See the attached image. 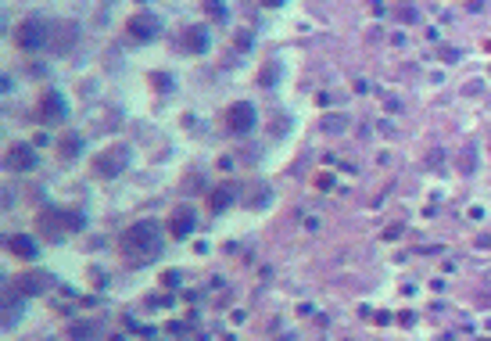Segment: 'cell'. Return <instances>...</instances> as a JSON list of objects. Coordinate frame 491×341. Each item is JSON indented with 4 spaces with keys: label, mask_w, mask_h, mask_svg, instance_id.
I'll list each match as a JSON object with an SVG mask.
<instances>
[{
    "label": "cell",
    "mask_w": 491,
    "mask_h": 341,
    "mask_svg": "<svg viewBox=\"0 0 491 341\" xmlns=\"http://www.w3.org/2000/svg\"><path fill=\"white\" fill-rule=\"evenodd\" d=\"M119 248H122L125 262H133V266H144V262H151L158 252H162L158 223H154V220H140V223H133V226L122 234Z\"/></svg>",
    "instance_id": "6da1fadb"
},
{
    "label": "cell",
    "mask_w": 491,
    "mask_h": 341,
    "mask_svg": "<svg viewBox=\"0 0 491 341\" xmlns=\"http://www.w3.org/2000/svg\"><path fill=\"white\" fill-rule=\"evenodd\" d=\"M36 226H40V230H47V237L61 241V237L69 234V230H79V226H83V215H79V212H58V209H43V212L36 215Z\"/></svg>",
    "instance_id": "7a4b0ae2"
},
{
    "label": "cell",
    "mask_w": 491,
    "mask_h": 341,
    "mask_svg": "<svg viewBox=\"0 0 491 341\" xmlns=\"http://www.w3.org/2000/svg\"><path fill=\"white\" fill-rule=\"evenodd\" d=\"M47 40H51V25H47L43 19H36V14L22 19L19 29H14V43H19L22 51H40Z\"/></svg>",
    "instance_id": "3957f363"
},
{
    "label": "cell",
    "mask_w": 491,
    "mask_h": 341,
    "mask_svg": "<svg viewBox=\"0 0 491 341\" xmlns=\"http://www.w3.org/2000/svg\"><path fill=\"white\" fill-rule=\"evenodd\" d=\"M125 165H130V148L125 144H115L101 151L97 158H93V176L97 180H115L119 173H125Z\"/></svg>",
    "instance_id": "277c9868"
},
{
    "label": "cell",
    "mask_w": 491,
    "mask_h": 341,
    "mask_svg": "<svg viewBox=\"0 0 491 341\" xmlns=\"http://www.w3.org/2000/svg\"><path fill=\"white\" fill-rule=\"evenodd\" d=\"M226 130L237 133V137H244L255 130V104H248V101H237L226 108Z\"/></svg>",
    "instance_id": "5b68a950"
},
{
    "label": "cell",
    "mask_w": 491,
    "mask_h": 341,
    "mask_svg": "<svg viewBox=\"0 0 491 341\" xmlns=\"http://www.w3.org/2000/svg\"><path fill=\"white\" fill-rule=\"evenodd\" d=\"M125 29H130V36H133V40L147 43V40H154L158 33H162V22H158V14L140 11V14H133V19L125 22Z\"/></svg>",
    "instance_id": "8992f818"
},
{
    "label": "cell",
    "mask_w": 491,
    "mask_h": 341,
    "mask_svg": "<svg viewBox=\"0 0 491 341\" xmlns=\"http://www.w3.org/2000/svg\"><path fill=\"white\" fill-rule=\"evenodd\" d=\"M14 291L19 294H43L47 287H51V277H47L43 270H25V273H19L14 277Z\"/></svg>",
    "instance_id": "52a82bcc"
},
{
    "label": "cell",
    "mask_w": 491,
    "mask_h": 341,
    "mask_svg": "<svg viewBox=\"0 0 491 341\" xmlns=\"http://www.w3.org/2000/svg\"><path fill=\"white\" fill-rule=\"evenodd\" d=\"M36 112H40L43 122H61V119H65V97H61L58 90H47V94L40 97Z\"/></svg>",
    "instance_id": "ba28073f"
},
{
    "label": "cell",
    "mask_w": 491,
    "mask_h": 341,
    "mask_svg": "<svg viewBox=\"0 0 491 341\" xmlns=\"http://www.w3.org/2000/svg\"><path fill=\"white\" fill-rule=\"evenodd\" d=\"M190 230H194V209H190V205H180L176 212L169 215V234L176 237V241H183Z\"/></svg>",
    "instance_id": "9c48e42d"
},
{
    "label": "cell",
    "mask_w": 491,
    "mask_h": 341,
    "mask_svg": "<svg viewBox=\"0 0 491 341\" xmlns=\"http://www.w3.org/2000/svg\"><path fill=\"white\" fill-rule=\"evenodd\" d=\"M8 165H11V169H22V173L36 169V151H33V144H14V148L8 151Z\"/></svg>",
    "instance_id": "30bf717a"
},
{
    "label": "cell",
    "mask_w": 491,
    "mask_h": 341,
    "mask_svg": "<svg viewBox=\"0 0 491 341\" xmlns=\"http://www.w3.org/2000/svg\"><path fill=\"white\" fill-rule=\"evenodd\" d=\"M8 252L19 255V259H36V255H40V244L29 237V234H14V237L8 241Z\"/></svg>",
    "instance_id": "8fae6325"
},
{
    "label": "cell",
    "mask_w": 491,
    "mask_h": 341,
    "mask_svg": "<svg viewBox=\"0 0 491 341\" xmlns=\"http://www.w3.org/2000/svg\"><path fill=\"white\" fill-rule=\"evenodd\" d=\"M183 47L201 54L204 47H208V33H204V29H187V33H183Z\"/></svg>",
    "instance_id": "7c38bea8"
},
{
    "label": "cell",
    "mask_w": 491,
    "mask_h": 341,
    "mask_svg": "<svg viewBox=\"0 0 491 341\" xmlns=\"http://www.w3.org/2000/svg\"><path fill=\"white\" fill-rule=\"evenodd\" d=\"M97 334H101L97 323H72L69 327V338H97Z\"/></svg>",
    "instance_id": "4fadbf2b"
},
{
    "label": "cell",
    "mask_w": 491,
    "mask_h": 341,
    "mask_svg": "<svg viewBox=\"0 0 491 341\" xmlns=\"http://www.w3.org/2000/svg\"><path fill=\"white\" fill-rule=\"evenodd\" d=\"M230 198H233V187H219V191L212 194V201H208L212 212H223V209L230 205Z\"/></svg>",
    "instance_id": "5bb4252c"
},
{
    "label": "cell",
    "mask_w": 491,
    "mask_h": 341,
    "mask_svg": "<svg viewBox=\"0 0 491 341\" xmlns=\"http://www.w3.org/2000/svg\"><path fill=\"white\" fill-rule=\"evenodd\" d=\"M79 144H83V141H79L75 133H69L65 141H61V158H75V154H79Z\"/></svg>",
    "instance_id": "9a60e30c"
},
{
    "label": "cell",
    "mask_w": 491,
    "mask_h": 341,
    "mask_svg": "<svg viewBox=\"0 0 491 341\" xmlns=\"http://www.w3.org/2000/svg\"><path fill=\"white\" fill-rule=\"evenodd\" d=\"M276 75H280V65H265V69H262V75H259V86L276 83Z\"/></svg>",
    "instance_id": "2e32d148"
},
{
    "label": "cell",
    "mask_w": 491,
    "mask_h": 341,
    "mask_svg": "<svg viewBox=\"0 0 491 341\" xmlns=\"http://www.w3.org/2000/svg\"><path fill=\"white\" fill-rule=\"evenodd\" d=\"M201 8L208 11V14H215V19H226V8H223V0H204Z\"/></svg>",
    "instance_id": "e0dca14e"
},
{
    "label": "cell",
    "mask_w": 491,
    "mask_h": 341,
    "mask_svg": "<svg viewBox=\"0 0 491 341\" xmlns=\"http://www.w3.org/2000/svg\"><path fill=\"white\" fill-rule=\"evenodd\" d=\"M187 331H190V327H187L183 320H172V323H169V334H187Z\"/></svg>",
    "instance_id": "ac0fdd59"
},
{
    "label": "cell",
    "mask_w": 491,
    "mask_h": 341,
    "mask_svg": "<svg viewBox=\"0 0 491 341\" xmlns=\"http://www.w3.org/2000/svg\"><path fill=\"white\" fill-rule=\"evenodd\" d=\"M154 86L158 90H172V80H169V75H154Z\"/></svg>",
    "instance_id": "d6986e66"
},
{
    "label": "cell",
    "mask_w": 491,
    "mask_h": 341,
    "mask_svg": "<svg viewBox=\"0 0 491 341\" xmlns=\"http://www.w3.org/2000/svg\"><path fill=\"white\" fill-rule=\"evenodd\" d=\"M262 4H265V8H280V4H283V0H262Z\"/></svg>",
    "instance_id": "ffe728a7"
}]
</instances>
